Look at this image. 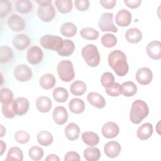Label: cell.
<instances>
[{
    "instance_id": "cell-1",
    "label": "cell",
    "mask_w": 161,
    "mask_h": 161,
    "mask_svg": "<svg viewBox=\"0 0 161 161\" xmlns=\"http://www.w3.org/2000/svg\"><path fill=\"white\" fill-rule=\"evenodd\" d=\"M108 64L116 74L120 77L125 76L128 72L129 66L124 52L119 50L111 52L108 58Z\"/></svg>"
},
{
    "instance_id": "cell-2",
    "label": "cell",
    "mask_w": 161,
    "mask_h": 161,
    "mask_svg": "<svg viewBox=\"0 0 161 161\" xmlns=\"http://www.w3.org/2000/svg\"><path fill=\"white\" fill-rule=\"evenodd\" d=\"M149 113V108L147 104L140 99H137L132 103L130 112V119L133 124H140Z\"/></svg>"
},
{
    "instance_id": "cell-3",
    "label": "cell",
    "mask_w": 161,
    "mask_h": 161,
    "mask_svg": "<svg viewBox=\"0 0 161 161\" xmlns=\"http://www.w3.org/2000/svg\"><path fill=\"white\" fill-rule=\"evenodd\" d=\"M81 55L86 64L91 67H97L100 62V55L97 48L93 44L84 46L81 51Z\"/></svg>"
},
{
    "instance_id": "cell-4",
    "label": "cell",
    "mask_w": 161,
    "mask_h": 161,
    "mask_svg": "<svg viewBox=\"0 0 161 161\" xmlns=\"http://www.w3.org/2000/svg\"><path fill=\"white\" fill-rule=\"evenodd\" d=\"M38 4L37 11L38 16L43 22L51 21L55 16V9L52 4L51 0L36 1Z\"/></svg>"
},
{
    "instance_id": "cell-5",
    "label": "cell",
    "mask_w": 161,
    "mask_h": 161,
    "mask_svg": "<svg viewBox=\"0 0 161 161\" xmlns=\"http://www.w3.org/2000/svg\"><path fill=\"white\" fill-rule=\"evenodd\" d=\"M57 69L58 77L62 81L69 82L74 79L75 72L73 64L70 60H61L58 64Z\"/></svg>"
},
{
    "instance_id": "cell-6",
    "label": "cell",
    "mask_w": 161,
    "mask_h": 161,
    "mask_svg": "<svg viewBox=\"0 0 161 161\" xmlns=\"http://www.w3.org/2000/svg\"><path fill=\"white\" fill-rule=\"evenodd\" d=\"M64 40L58 36L45 35L40 39V45L45 49L57 52L62 45Z\"/></svg>"
},
{
    "instance_id": "cell-7",
    "label": "cell",
    "mask_w": 161,
    "mask_h": 161,
    "mask_svg": "<svg viewBox=\"0 0 161 161\" xmlns=\"http://www.w3.org/2000/svg\"><path fill=\"white\" fill-rule=\"evenodd\" d=\"M113 13H104L99 18L98 26L99 29L103 31H111L116 33L118 31V28L113 23Z\"/></svg>"
},
{
    "instance_id": "cell-8",
    "label": "cell",
    "mask_w": 161,
    "mask_h": 161,
    "mask_svg": "<svg viewBox=\"0 0 161 161\" xmlns=\"http://www.w3.org/2000/svg\"><path fill=\"white\" fill-rule=\"evenodd\" d=\"M14 76L19 82L28 81L32 77V70L26 64H18L14 69Z\"/></svg>"
},
{
    "instance_id": "cell-9",
    "label": "cell",
    "mask_w": 161,
    "mask_h": 161,
    "mask_svg": "<svg viewBox=\"0 0 161 161\" xmlns=\"http://www.w3.org/2000/svg\"><path fill=\"white\" fill-rule=\"evenodd\" d=\"M43 58L42 50L38 46L30 47L26 52V60L30 64L36 65L40 63Z\"/></svg>"
},
{
    "instance_id": "cell-10",
    "label": "cell",
    "mask_w": 161,
    "mask_h": 161,
    "mask_svg": "<svg viewBox=\"0 0 161 161\" xmlns=\"http://www.w3.org/2000/svg\"><path fill=\"white\" fill-rule=\"evenodd\" d=\"M7 24L9 28L13 31L15 32L21 31L25 27V23L23 18L16 14H12L8 17Z\"/></svg>"
},
{
    "instance_id": "cell-11",
    "label": "cell",
    "mask_w": 161,
    "mask_h": 161,
    "mask_svg": "<svg viewBox=\"0 0 161 161\" xmlns=\"http://www.w3.org/2000/svg\"><path fill=\"white\" fill-rule=\"evenodd\" d=\"M153 79L152 70L147 67H142L139 69L136 73V79L141 85L149 84Z\"/></svg>"
},
{
    "instance_id": "cell-12",
    "label": "cell",
    "mask_w": 161,
    "mask_h": 161,
    "mask_svg": "<svg viewBox=\"0 0 161 161\" xmlns=\"http://www.w3.org/2000/svg\"><path fill=\"white\" fill-rule=\"evenodd\" d=\"M102 134L104 138L110 139L115 138L119 132V128L117 124L114 122H107L102 127Z\"/></svg>"
},
{
    "instance_id": "cell-13",
    "label": "cell",
    "mask_w": 161,
    "mask_h": 161,
    "mask_svg": "<svg viewBox=\"0 0 161 161\" xmlns=\"http://www.w3.org/2000/svg\"><path fill=\"white\" fill-rule=\"evenodd\" d=\"M13 102L16 115L22 116L28 112L30 103L26 98L24 97H18L16 99H14Z\"/></svg>"
},
{
    "instance_id": "cell-14",
    "label": "cell",
    "mask_w": 161,
    "mask_h": 161,
    "mask_svg": "<svg viewBox=\"0 0 161 161\" xmlns=\"http://www.w3.org/2000/svg\"><path fill=\"white\" fill-rule=\"evenodd\" d=\"M131 21V14L125 9H120L115 16V22L117 25L121 27L128 26Z\"/></svg>"
},
{
    "instance_id": "cell-15",
    "label": "cell",
    "mask_w": 161,
    "mask_h": 161,
    "mask_svg": "<svg viewBox=\"0 0 161 161\" xmlns=\"http://www.w3.org/2000/svg\"><path fill=\"white\" fill-rule=\"evenodd\" d=\"M121 150L120 144L116 141H111L105 144L104 147V152L106 155L109 158L117 157Z\"/></svg>"
},
{
    "instance_id": "cell-16",
    "label": "cell",
    "mask_w": 161,
    "mask_h": 161,
    "mask_svg": "<svg viewBox=\"0 0 161 161\" xmlns=\"http://www.w3.org/2000/svg\"><path fill=\"white\" fill-rule=\"evenodd\" d=\"M69 114L64 106H57L53 111V119L55 123L58 125L65 124L68 120Z\"/></svg>"
},
{
    "instance_id": "cell-17",
    "label": "cell",
    "mask_w": 161,
    "mask_h": 161,
    "mask_svg": "<svg viewBox=\"0 0 161 161\" xmlns=\"http://www.w3.org/2000/svg\"><path fill=\"white\" fill-rule=\"evenodd\" d=\"M147 52L150 58L153 60L161 58V43L159 41H152L147 46Z\"/></svg>"
},
{
    "instance_id": "cell-18",
    "label": "cell",
    "mask_w": 161,
    "mask_h": 161,
    "mask_svg": "<svg viewBox=\"0 0 161 161\" xmlns=\"http://www.w3.org/2000/svg\"><path fill=\"white\" fill-rule=\"evenodd\" d=\"M13 47L18 50H23L30 44L29 37L25 34H17L12 40Z\"/></svg>"
},
{
    "instance_id": "cell-19",
    "label": "cell",
    "mask_w": 161,
    "mask_h": 161,
    "mask_svg": "<svg viewBox=\"0 0 161 161\" xmlns=\"http://www.w3.org/2000/svg\"><path fill=\"white\" fill-rule=\"evenodd\" d=\"M87 99L88 102L94 108L102 109L106 106L104 98L99 94L94 92H90L87 94Z\"/></svg>"
},
{
    "instance_id": "cell-20",
    "label": "cell",
    "mask_w": 161,
    "mask_h": 161,
    "mask_svg": "<svg viewBox=\"0 0 161 161\" xmlns=\"http://www.w3.org/2000/svg\"><path fill=\"white\" fill-rule=\"evenodd\" d=\"M153 133V126L150 123L142 125L137 130V137L141 140H146L151 137Z\"/></svg>"
},
{
    "instance_id": "cell-21",
    "label": "cell",
    "mask_w": 161,
    "mask_h": 161,
    "mask_svg": "<svg viewBox=\"0 0 161 161\" xmlns=\"http://www.w3.org/2000/svg\"><path fill=\"white\" fill-rule=\"evenodd\" d=\"M52 103L51 99L47 96H40L36 101V106L41 113H47L52 108Z\"/></svg>"
},
{
    "instance_id": "cell-22",
    "label": "cell",
    "mask_w": 161,
    "mask_h": 161,
    "mask_svg": "<svg viewBox=\"0 0 161 161\" xmlns=\"http://www.w3.org/2000/svg\"><path fill=\"white\" fill-rule=\"evenodd\" d=\"M80 134V128L79 126L74 123H70L68 124L65 128V135L67 138L69 140L73 141L78 139Z\"/></svg>"
},
{
    "instance_id": "cell-23",
    "label": "cell",
    "mask_w": 161,
    "mask_h": 161,
    "mask_svg": "<svg viewBox=\"0 0 161 161\" xmlns=\"http://www.w3.org/2000/svg\"><path fill=\"white\" fill-rule=\"evenodd\" d=\"M142 33L136 28L128 29L125 33L126 40L131 43H138L142 39Z\"/></svg>"
},
{
    "instance_id": "cell-24",
    "label": "cell",
    "mask_w": 161,
    "mask_h": 161,
    "mask_svg": "<svg viewBox=\"0 0 161 161\" xmlns=\"http://www.w3.org/2000/svg\"><path fill=\"white\" fill-rule=\"evenodd\" d=\"M40 86L45 90H48L54 87L56 84L55 76L50 73L43 74L40 79Z\"/></svg>"
},
{
    "instance_id": "cell-25",
    "label": "cell",
    "mask_w": 161,
    "mask_h": 161,
    "mask_svg": "<svg viewBox=\"0 0 161 161\" xmlns=\"http://www.w3.org/2000/svg\"><path fill=\"white\" fill-rule=\"evenodd\" d=\"M75 49L74 43L70 40H64L62 45L57 52L62 57H69L74 52Z\"/></svg>"
},
{
    "instance_id": "cell-26",
    "label": "cell",
    "mask_w": 161,
    "mask_h": 161,
    "mask_svg": "<svg viewBox=\"0 0 161 161\" xmlns=\"http://www.w3.org/2000/svg\"><path fill=\"white\" fill-rule=\"evenodd\" d=\"M69 108L73 113L80 114L85 109V103L81 99L73 98L69 103Z\"/></svg>"
},
{
    "instance_id": "cell-27",
    "label": "cell",
    "mask_w": 161,
    "mask_h": 161,
    "mask_svg": "<svg viewBox=\"0 0 161 161\" xmlns=\"http://www.w3.org/2000/svg\"><path fill=\"white\" fill-rule=\"evenodd\" d=\"M60 31L63 36L70 38L76 35L77 28L74 23L71 22H65L61 25Z\"/></svg>"
},
{
    "instance_id": "cell-28",
    "label": "cell",
    "mask_w": 161,
    "mask_h": 161,
    "mask_svg": "<svg viewBox=\"0 0 161 161\" xmlns=\"http://www.w3.org/2000/svg\"><path fill=\"white\" fill-rule=\"evenodd\" d=\"M87 90V86L86 83L81 80H75L72 83L70 86V92L77 96L83 95Z\"/></svg>"
},
{
    "instance_id": "cell-29",
    "label": "cell",
    "mask_w": 161,
    "mask_h": 161,
    "mask_svg": "<svg viewBox=\"0 0 161 161\" xmlns=\"http://www.w3.org/2000/svg\"><path fill=\"white\" fill-rule=\"evenodd\" d=\"M82 140L86 145L93 147L98 144L99 137L97 133L93 131H85L82 134Z\"/></svg>"
},
{
    "instance_id": "cell-30",
    "label": "cell",
    "mask_w": 161,
    "mask_h": 161,
    "mask_svg": "<svg viewBox=\"0 0 161 161\" xmlns=\"http://www.w3.org/2000/svg\"><path fill=\"white\" fill-rule=\"evenodd\" d=\"M121 86V94L125 97H131L137 92V87L136 84L131 81L125 82Z\"/></svg>"
},
{
    "instance_id": "cell-31",
    "label": "cell",
    "mask_w": 161,
    "mask_h": 161,
    "mask_svg": "<svg viewBox=\"0 0 161 161\" xmlns=\"http://www.w3.org/2000/svg\"><path fill=\"white\" fill-rule=\"evenodd\" d=\"M84 157L87 161H97L101 157V152L96 147H87L84 150Z\"/></svg>"
},
{
    "instance_id": "cell-32",
    "label": "cell",
    "mask_w": 161,
    "mask_h": 161,
    "mask_svg": "<svg viewBox=\"0 0 161 161\" xmlns=\"http://www.w3.org/2000/svg\"><path fill=\"white\" fill-rule=\"evenodd\" d=\"M53 137L51 133L42 130L37 135V141L40 145L47 147L51 145L53 142Z\"/></svg>"
},
{
    "instance_id": "cell-33",
    "label": "cell",
    "mask_w": 161,
    "mask_h": 161,
    "mask_svg": "<svg viewBox=\"0 0 161 161\" xmlns=\"http://www.w3.org/2000/svg\"><path fill=\"white\" fill-rule=\"evenodd\" d=\"M55 4L58 11L62 14L70 13L73 8L72 1L71 0H56Z\"/></svg>"
},
{
    "instance_id": "cell-34",
    "label": "cell",
    "mask_w": 161,
    "mask_h": 161,
    "mask_svg": "<svg viewBox=\"0 0 161 161\" xmlns=\"http://www.w3.org/2000/svg\"><path fill=\"white\" fill-rule=\"evenodd\" d=\"M23 160V153L21 148L17 147H11L7 153V157L5 160Z\"/></svg>"
},
{
    "instance_id": "cell-35",
    "label": "cell",
    "mask_w": 161,
    "mask_h": 161,
    "mask_svg": "<svg viewBox=\"0 0 161 161\" xmlns=\"http://www.w3.org/2000/svg\"><path fill=\"white\" fill-rule=\"evenodd\" d=\"M53 97L57 103H64L69 97L68 91L64 87H57L53 91Z\"/></svg>"
},
{
    "instance_id": "cell-36",
    "label": "cell",
    "mask_w": 161,
    "mask_h": 161,
    "mask_svg": "<svg viewBox=\"0 0 161 161\" xmlns=\"http://www.w3.org/2000/svg\"><path fill=\"white\" fill-rule=\"evenodd\" d=\"M13 57V52L11 48L6 45L0 47V62L1 64L7 63Z\"/></svg>"
},
{
    "instance_id": "cell-37",
    "label": "cell",
    "mask_w": 161,
    "mask_h": 161,
    "mask_svg": "<svg viewBox=\"0 0 161 161\" xmlns=\"http://www.w3.org/2000/svg\"><path fill=\"white\" fill-rule=\"evenodd\" d=\"M80 36L87 40H96L99 36V32L94 28L91 27H86L82 28L80 31Z\"/></svg>"
},
{
    "instance_id": "cell-38",
    "label": "cell",
    "mask_w": 161,
    "mask_h": 161,
    "mask_svg": "<svg viewBox=\"0 0 161 161\" xmlns=\"http://www.w3.org/2000/svg\"><path fill=\"white\" fill-rule=\"evenodd\" d=\"M16 8L21 14H27L32 9V3L28 0H18L16 2Z\"/></svg>"
},
{
    "instance_id": "cell-39",
    "label": "cell",
    "mask_w": 161,
    "mask_h": 161,
    "mask_svg": "<svg viewBox=\"0 0 161 161\" xmlns=\"http://www.w3.org/2000/svg\"><path fill=\"white\" fill-rule=\"evenodd\" d=\"M101 43L106 48H112L117 43V38L113 34L106 33L101 37Z\"/></svg>"
},
{
    "instance_id": "cell-40",
    "label": "cell",
    "mask_w": 161,
    "mask_h": 161,
    "mask_svg": "<svg viewBox=\"0 0 161 161\" xmlns=\"http://www.w3.org/2000/svg\"><path fill=\"white\" fill-rule=\"evenodd\" d=\"M13 92L8 88H2L0 91V101L2 104H8L13 99Z\"/></svg>"
},
{
    "instance_id": "cell-41",
    "label": "cell",
    "mask_w": 161,
    "mask_h": 161,
    "mask_svg": "<svg viewBox=\"0 0 161 161\" xmlns=\"http://www.w3.org/2000/svg\"><path fill=\"white\" fill-rule=\"evenodd\" d=\"M43 150L38 146H33L28 151V155L30 158L35 161L41 160L43 158Z\"/></svg>"
},
{
    "instance_id": "cell-42",
    "label": "cell",
    "mask_w": 161,
    "mask_h": 161,
    "mask_svg": "<svg viewBox=\"0 0 161 161\" xmlns=\"http://www.w3.org/2000/svg\"><path fill=\"white\" fill-rule=\"evenodd\" d=\"M1 110L3 115L6 118L9 119L14 118L16 115V113L14 108L13 100L8 104H2Z\"/></svg>"
},
{
    "instance_id": "cell-43",
    "label": "cell",
    "mask_w": 161,
    "mask_h": 161,
    "mask_svg": "<svg viewBox=\"0 0 161 161\" xmlns=\"http://www.w3.org/2000/svg\"><path fill=\"white\" fill-rule=\"evenodd\" d=\"M121 86L118 82H114L110 86L105 88L106 92L111 97H118L121 94Z\"/></svg>"
},
{
    "instance_id": "cell-44",
    "label": "cell",
    "mask_w": 161,
    "mask_h": 161,
    "mask_svg": "<svg viewBox=\"0 0 161 161\" xmlns=\"http://www.w3.org/2000/svg\"><path fill=\"white\" fill-rule=\"evenodd\" d=\"M101 83L104 87H108L114 83V77L113 74L109 72L103 73L101 77Z\"/></svg>"
},
{
    "instance_id": "cell-45",
    "label": "cell",
    "mask_w": 161,
    "mask_h": 161,
    "mask_svg": "<svg viewBox=\"0 0 161 161\" xmlns=\"http://www.w3.org/2000/svg\"><path fill=\"white\" fill-rule=\"evenodd\" d=\"M14 140L19 143L24 144L30 140V135L24 130H18L14 134Z\"/></svg>"
},
{
    "instance_id": "cell-46",
    "label": "cell",
    "mask_w": 161,
    "mask_h": 161,
    "mask_svg": "<svg viewBox=\"0 0 161 161\" xmlns=\"http://www.w3.org/2000/svg\"><path fill=\"white\" fill-rule=\"evenodd\" d=\"M12 9V3L6 0L0 1V16L1 18L5 17Z\"/></svg>"
},
{
    "instance_id": "cell-47",
    "label": "cell",
    "mask_w": 161,
    "mask_h": 161,
    "mask_svg": "<svg viewBox=\"0 0 161 161\" xmlns=\"http://www.w3.org/2000/svg\"><path fill=\"white\" fill-rule=\"evenodd\" d=\"M74 3L75 8L79 11H85L87 10L90 6L88 0H75Z\"/></svg>"
},
{
    "instance_id": "cell-48",
    "label": "cell",
    "mask_w": 161,
    "mask_h": 161,
    "mask_svg": "<svg viewBox=\"0 0 161 161\" xmlns=\"http://www.w3.org/2000/svg\"><path fill=\"white\" fill-rule=\"evenodd\" d=\"M80 158L79 155L75 152H68L65 153L64 157L65 161H70V160H80Z\"/></svg>"
},
{
    "instance_id": "cell-49",
    "label": "cell",
    "mask_w": 161,
    "mask_h": 161,
    "mask_svg": "<svg viewBox=\"0 0 161 161\" xmlns=\"http://www.w3.org/2000/svg\"><path fill=\"white\" fill-rule=\"evenodd\" d=\"M101 5L106 9H113L116 3V0H101L99 1Z\"/></svg>"
},
{
    "instance_id": "cell-50",
    "label": "cell",
    "mask_w": 161,
    "mask_h": 161,
    "mask_svg": "<svg viewBox=\"0 0 161 161\" xmlns=\"http://www.w3.org/2000/svg\"><path fill=\"white\" fill-rule=\"evenodd\" d=\"M125 4L131 9H136L140 6L142 3L140 0H125Z\"/></svg>"
},
{
    "instance_id": "cell-51",
    "label": "cell",
    "mask_w": 161,
    "mask_h": 161,
    "mask_svg": "<svg viewBox=\"0 0 161 161\" xmlns=\"http://www.w3.org/2000/svg\"><path fill=\"white\" fill-rule=\"evenodd\" d=\"M45 160L46 161H52V160H53V161H59L60 158L57 155L52 153V154L48 155L47 157V158H45Z\"/></svg>"
},
{
    "instance_id": "cell-52",
    "label": "cell",
    "mask_w": 161,
    "mask_h": 161,
    "mask_svg": "<svg viewBox=\"0 0 161 161\" xmlns=\"http://www.w3.org/2000/svg\"><path fill=\"white\" fill-rule=\"evenodd\" d=\"M0 145H1V153H0V155H2L4 152V150H6V143L3 141V140H0Z\"/></svg>"
},
{
    "instance_id": "cell-53",
    "label": "cell",
    "mask_w": 161,
    "mask_h": 161,
    "mask_svg": "<svg viewBox=\"0 0 161 161\" xmlns=\"http://www.w3.org/2000/svg\"><path fill=\"white\" fill-rule=\"evenodd\" d=\"M5 133H6V129L2 125H1V136H0L1 137L4 136Z\"/></svg>"
}]
</instances>
